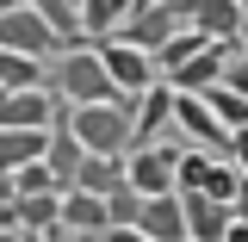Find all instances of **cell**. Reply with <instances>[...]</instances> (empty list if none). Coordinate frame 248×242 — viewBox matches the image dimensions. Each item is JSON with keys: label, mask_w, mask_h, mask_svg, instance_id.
Here are the masks:
<instances>
[{"label": "cell", "mask_w": 248, "mask_h": 242, "mask_svg": "<svg viewBox=\"0 0 248 242\" xmlns=\"http://www.w3.org/2000/svg\"><path fill=\"white\" fill-rule=\"evenodd\" d=\"M44 93L56 99L62 112H81V106H112V99H124V93L106 81V68H99V56H93V44L56 50V56H50V81H44Z\"/></svg>", "instance_id": "obj_1"}, {"label": "cell", "mask_w": 248, "mask_h": 242, "mask_svg": "<svg viewBox=\"0 0 248 242\" xmlns=\"http://www.w3.org/2000/svg\"><path fill=\"white\" fill-rule=\"evenodd\" d=\"M62 130L81 143V155H130V99L62 112Z\"/></svg>", "instance_id": "obj_2"}, {"label": "cell", "mask_w": 248, "mask_h": 242, "mask_svg": "<svg viewBox=\"0 0 248 242\" xmlns=\"http://www.w3.org/2000/svg\"><path fill=\"white\" fill-rule=\"evenodd\" d=\"M174 31H192V0H155V6H143V13H130L118 31V44H130V50H143V56H155Z\"/></svg>", "instance_id": "obj_3"}, {"label": "cell", "mask_w": 248, "mask_h": 242, "mask_svg": "<svg viewBox=\"0 0 248 242\" xmlns=\"http://www.w3.org/2000/svg\"><path fill=\"white\" fill-rule=\"evenodd\" d=\"M174 161H180L174 143L130 149V155H124V186H130L137 199H161V193H174Z\"/></svg>", "instance_id": "obj_4"}, {"label": "cell", "mask_w": 248, "mask_h": 242, "mask_svg": "<svg viewBox=\"0 0 248 242\" xmlns=\"http://www.w3.org/2000/svg\"><path fill=\"white\" fill-rule=\"evenodd\" d=\"M0 50H13V56H25V62H50L56 56V37H50V25L31 13V6H6L0 13Z\"/></svg>", "instance_id": "obj_5"}, {"label": "cell", "mask_w": 248, "mask_h": 242, "mask_svg": "<svg viewBox=\"0 0 248 242\" xmlns=\"http://www.w3.org/2000/svg\"><path fill=\"white\" fill-rule=\"evenodd\" d=\"M93 56H99V68H106V81L124 93V99H137L143 87H155L161 75H155V62L143 56V50H130V44H118V37H106V44H93Z\"/></svg>", "instance_id": "obj_6"}, {"label": "cell", "mask_w": 248, "mask_h": 242, "mask_svg": "<svg viewBox=\"0 0 248 242\" xmlns=\"http://www.w3.org/2000/svg\"><path fill=\"white\" fill-rule=\"evenodd\" d=\"M168 124H174V87H143L137 99H130V149H149V143H161L168 137Z\"/></svg>", "instance_id": "obj_7"}, {"label": "cell", "mask_w": 248, "mask_h": 242, "mask_svg": "<svg viewBox=\"0 0 248 242\" xmlns=\"http://www.w3.org/2000/svg\"><path fill=\"white\" fill-rule=\"evenodd\" d=\"M56 112L62 106L44 87H19V93H6V106H0V130H50Z\"/></svg>", "instance_id": "obj_8"}, {"label": "cell", "mask_w": 248, "mask_h": 242, "mask_svg": "<svg viewBox=\"0 0 248 242\" xmlns=\"http://www.w3.org/2000/svg\"><path fill=\"white\" fill-rule=\"evenodd\" d=\"M230 56H236V50H223V44H205V50H199L192 62H180V68H174L161 87H174V93H211L217 81H223V62H230Z\"/></svg>", "instance_id": "obj_9"}, {"label": "cell", "mask_w": 248, "mask_h": 242, "mask_svg": "<svg viewBox=\"0 0 248 242\" xmlns=\"http://www.w3.org/2000/svg\"><path fill=\"white\" fill-rule=\"evenodd\" d=\"M180 199V224H186V242H223L230 230V205H217L205 193H174Z\"/></svg>", "instance_id": "obj_10"}, {"label": "cell", "mask_w": 248, "mask_h": 242, "mask_svg": "<svg viewBox=\"0 0 248 242\" xmlns=\"http://www.w3.org/2000/svg\"><path fill=\"white\" fill-rule=\"evenodd\" d=\"M192 31H199L205 44H223V50H236L242 6H236V0H192Z\"/></svg>", "instance_id": "obj_11"}, {"label": "cell", "mask_w": 248, "mask_h": 242, "mask_svg": "<svg viewBox=\"0 0 248 242\" xmlns=\"http://www.w3.org/2000/svg\"><path fill=\"white\" fill-rule=\"evenodd\" d=\"M37 161H44V174L56 180V193H68V186H75V168H81V143L62 130V112H56V124L44 130V155H37Z\"/></svg>", "instance_id": "obj_12"}, {"label": "cell", "mask_w": 248, "mask_h": 242, "mask_svg": "<svg viewBox=\"0 0 248 242\" xmlns=\"http://www.w3.org/2000/svg\"><path fill=\"white\" fill-rule=\"evenodd\" d=\"M137 236H149V242H186L180 199H174V193H161V199H143V211H137Z\"/></svg>", "instance_id": "obj_13"}, {"label": "cell", "mask_w": 248, "mask_h": 242, "mask_svg": "<svg viewBox=\"0 0 248 242\" xmlns=\"http://www.w3.org/2000/svg\"><path fill=\"white\" fill-rule=\"evenodd\" d=\"M75 13H81V37L106 44V37H118V31H124V19H130V0H81Z\"/></svg>", "instance_id": "obj_14"}, {"label": "cell", "mask_w": 248, "mask_h": 242, "mask_svg": "<svg viewBox=\"0 0 248 242\" xmlns=\"http://www.w3.org/2000/svg\"><path fill=\"white\" fill-rule=\"evenodd\" d=\"M118 186H124V155H81V168H75V193L106 199V193H118Z\"/></svg>", "instance_id": "obj_15"}, {"label": "cell", "mask_w": 248, "mask_h": 242, "mask_svg": "<svg viewBox=\"0 0 248 242\" xmlns=\"http://www.w3.org/2000/svg\"><path fill=\"white\" fill-rule=\"evenodd\" d=\"M205 106H211V118L223 124V130H248V99H236V93H223V87H211V93H199Z\"/></svg>", "instance_id": "obj_16"}, {"label": "cell", "mask_w": 248, "mask_h": 242, "mask_svg": "<svg viewBox=\"0 0 248 242\" xmlns=\"http://www.w3.org/2000/svg\"><path fill=\"white\" fill-rule=\"evenodd\" d=\"M137 211H143V199L118 186V193H106V230H137Z\"/></svg>", "instance_id": "obj_17"}, {"label": "cell", "mask_w": 248, "mask_h": 242, "mask_svg": "<svg viewBox=\"0 0 248 242\" xmlns=\"http://www.w3.org/2000/svg\"><path fill=\"white\" fill-rule=\"evenodd\" d=\"M236 186H242V174H236L230 161H211V174H205V199L230 205V199H236Z\"/></svg>", "instance_id": "obj_18"}, {"label": "cell", "mask_w": 248, "mask_h": 242, "mask_svg": "<svg viewBox=\"0 0 248 242\" xmlns=\"http://www.w3.org/2000/svg\"><path fill=\"white\" fill-rule=\"evenodd\" d=\"M31 193H56V180L44 174V161H31V168L13 174V199H31Z\"/></svg>", "instance_id": "obj_19"}, {"label": "cell", "mask_w": 248, "mask_h": 242, "mask_svg": "<svg viewBox=\"0 0 248 242\" xmlns=\"http://www.w3.org/2000/svg\"><path fill=\"white\" fill-rule=\"evenodd\" d=\"M217 87H223V93H236V99H248V56H242V50L223 62V81H217Z\"/></svg>", "instance_id": "obj_20"}, {"label": "cell", "mask_w": 248, "mask_h": 242, "mask_svg": "<svg viewBox=\"0 0 248 242\" xmlns=\"http://www.w3.org/2000/svg\"><path fill=\"white\" fill-rule=\"evenodd\" d=\"M99 242H149V236H137V230H106Z\"/></svg>", "instance_id": "obj_21"}, {"label": "cell", "mask_w": 248, "mask_h": 242, "mask_svg": "<svg viewBox=\"0 0 248 242\" xmlns=\"http://www.w3.org/2000/svg\"><path fill=\"white\" fill-rule=\"evenodd\" d=\"M236 50L248 56V13H242V31H236Z\"/></svg>", "instance_id": "obj_22"}, {"label": "cell", "mask_w": 248, "mask_h": 242, "mask_svg": "<svg viewBox=\"0 0 248 242\" xmlns=\"http://www.w3.org/2000/svg\"><path fill=\"white\" fill-rule=\"evenodd\" d=\"M143 6H155V0H130V13H143Z\"/></svg>", "instance_id": "obj_23"}, {"label": "cell", "mask_w": 248, "mask_h": 242, "mask_svg": "<svg viewBox=\"0 0 248 242\" xmlns=\"http://www.w3.org/2000/svg\"><path fill=\"white\" fill-rule=\"evenodd\" d=\"M6 6H13V0H0V13H6Z\"/></svg>", "instance_id": "obj_24"}, {"label": "cell", "mask_w": 248, "mask_h": 242, "mask_svg": "<svg viewBox=\"0 0 248 242\" xmlns=\"http://www.w3.org/2000/svg\"><path fill=\"white\" fill-rule=\"evenodd\" d=\"M0 106H6V87H0Z\"/></svg>", "instance_id": "obj_25"}, {"label": "cell", "mask_w": 248, "mask_h": 242, "mask_svg": "<svg viewBox=\"0 0 248 242\" xmlns=\"http://www.w3.org/2000/svg\"><path fill=\"white\" fill-rule=\"evenodd\" d=\"M236 6H242V13H248V0H236Z\"/></svg>", "instance_id": "obj_26"}, {"label": "cell", "mask_w": 248, "mask_h": 242, "mask_svg": "<svg viewBox=\"0 0 248 242\" xmlns=\"http://www.w3.org/2000/svg\"><path fill=\"white\" fill-rule=\"evenodd\" d=\"M68 6H81V0H68Z\"/></svg>", "instance_id": "obj_27"}]
</instances>
